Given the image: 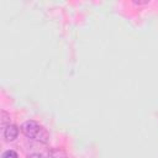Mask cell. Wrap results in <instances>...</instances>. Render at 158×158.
<instances>
[{"label":"cell","mask_w":158,"mask_h":158,"mask_svg":"<svg viewBox=\"0 0 158 158\" xmlns=\"http://www.w3.org/2000/svg\"><path fill=\"white\" fill-rule=\"evenodd\" d=\"M21 132L26 137H28L31 139H35L37 142H41V143H47L49 141L48 131L42 125H40L38 122H36L33 120L25 121L21 125Z\"/></svg>","instance_id":"6da1fadb"},{"label":"cell","mask_w":158,"mask_h":158,"mask_svg":"<svg viewBox=\"0 0 158 158\" xmlns=\"http://www.w3.org/2000/svg\"><path fill=\"white\" fill-rule=\"evenodd\" d=\"M19 136V128L17 126L15 125H9L5 130H4V137L7 142H11V141H15Z\"/></svg>","instance_id":"7a4b0ae2"},{"label":"cell","mask_w":158,"mask_h":158,"mask_svg":"<svg viewBox=\"0 0 158 158\" xmlns=\"http://www.w3.org/2000/svg\"><path fill=\"white\" fill-rule=\"evenodd\" d=\"M48 158H67V152L62 148H52L48 152Z\"/></svg>","instance_id":"3957f363"},{"label":"cell","mask_w":158,"mask_h":158,"mask_svg":"<svg viewBox=\"0 0 158 158\" xmlns=\"http://www.w3.org/2000/svg\"><path fill=\"white\" fill-rule=\"evenodd\" d=\"M10 121H11V118H10V114H7L6 111H1V127L5 130L9 125H11L10 123Z\"/></svg>","instance_id":"277c9868"},{"label":"cell","mask_w":158,"mask_h":158,"mask_svg":"<svg viewBox=\"0 0 158 158\" xmlns=\"http://www.w3.org/2000/svg\"><path fill=\"white\" fill-rule=\"evenodd\" d=\"M2 158H19V154L14 149H9V151H5L4 152Z\"/></svg>","instance_id":"5b68a950"},{"label":"cell","mask_w":158,"mask_h":158,"mask_svg":"<svg viewBox=\"0 0 158 158\" xmlns=\"http://www.w3.org/2000/svg\"><path fill=\"white\" fill-rule=\"evenodd\" d=\"M27 158H46V157L40 154V153H31V154L27 156Z\"/></svg>","instance_id":"8992f818"},{"label":"cell","mask_w":158,"mask_h":158,"mask_svg":"<svg viewBox=\"0 0 158 158\" xmlns=\"http://www.w3.org/2000/svg\"><path fill=\"white\" fill-rule=\"evenodd\" d=\"M133 4H136V5H144V4H148V1H133Z\"/></svg>","instance_id":"52a82bcc"}]
</instances>
